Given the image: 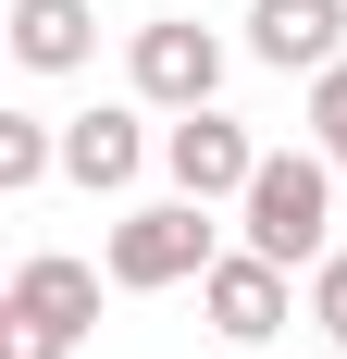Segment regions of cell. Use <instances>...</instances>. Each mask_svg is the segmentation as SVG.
Returning a JSON list of instances; mask_svg holds the SVG:
<instances>
[{
    "mask_svg": "<svg viewBox=\"0 0 347 359\" xmlns=\"http://www.w3.org/2000/svg\"><path fill=\"white\" fill-rule=\"evenodd\" d=\"M236 236L261 260H322V236H335V161L322 149H261V174H248V198H236Z\"/></svg>",
    "mask_w": 347,
    "mask_h": 359,
    "instance_id": "1",
    "label": "cell"
},
{
    "mask_svg": "<svg viewBox=\"0 0 347 359\" xmlns=\"http://www.w3.org/2000/svg\"><path fill=\"white\" fill-rule=\"evenodd\" d=\"M100 273H112V260L37 248L25 273H13V297H0V359H74V334L100 323Z\"/></svg>",
    "mask_w": 347,
    "mask_h": 359,
    "instance_id": "2",
    "label": "cell"
},
{
    "mask_svg": "<svg viewBox=\"0 0 347 359\" xmlns=\"http://www.w3.org/2000/svg\"><path fill=\"white\" fill-rule=\"evenodd\" d=\"M112 285H186V273H211V260H223V248H211V198H149V211H124V223H112Z\"/></svg>",
    "mask_w": 347,
    "mask_h": 359,
    "instance_id": "3",
    "label": "cell"
},
{
    "mask_svg": "<svg viewBox=\"0 0 347 359\" xmlns=\"http://www.w3.org/2000/svg\"><path fill=\"white\" fill-rule=\"evenodd\" d=\"M124 74H137V100H149V111H211V87H223V37L186 25V13H162V25H137Z\"/></svg>",
    "mask_w": 347,
    "mask_h": 359,
    "instance_id": "4",
    "label": "cell"
},
{
    "mask_svg": "<svg viewBox=\"0 0 347 359\" xmlns=\"http://www.w3.org/2000/svg\"><path fill=\"white\" fill-rule=\"evenodd\" d=\"M199 310H211V334L223 347H273L285 323H298V297H285V260H261V248H223L199 273Z\"/></svg>",
    "mask_w": 347,
    "mask_h": 359,
    "instance_id": "5",
    "label": "cell"
},
{
    "mask_svg": "<svg viewBox=\"0 0 347 359\" xmlns=\"http://www.w3.org/2000/svg\"><path fill=\"white\" fill-rule=\"evenodd\" d=\"M162 174H174V198H248L261 149H248L236 111H174L162 124Z\"/></svg>",
    "mask_w": 347,
    "mask_h": 359,
    "instance_id": "6",
    "label": "cell"
},
{
    "mask_svg": "<svg viewBox=\"0 0 347 359\" xmlns=\"http://www.w3.org/2000/svg\"><path fill=\"white\" fill-rule=\"evenodd\" d=\"M248 50H261L273 74L347 62V0H248Z\"/></svg>",
    "mask_w": 347,
    "mask_h": 359,
    "instance_id": "7",
    "label": "cell"
},
{
    "mask_svg": "<svg viewBox=\"0 0 347 359\" xmlns=\"http://www.w3.org/2000/svg\"><path fill=\"white\" fill-rule=\"evenodd\" d=\"M149 137H137V111H74L63 124V174L87 186V198H112V186H137Z\"/></svg>",
    "mask_w": 347,
    "mask_h": 359,
    "instance_id": "8",
    "label": "cell"
},
{
    "mask_svg": "<svg viewBox=\"0 0 347 359\" xmlns=\"http://www.w3.org/2000/svg\"><path fill=\"white\" fill-rule=\"evenodd\" d=\"M87 50H100V13L87 0H13V62L25 74H74Z\"/></svg>",
    "mask_w": 347,
    "mask_h": 359,
    "instance_id": "9",
    "label": "cell"
},
{
    "mask_svg": "<svg viewBox=\"0 0 347 359\" xmlns=\"http://www.w3.org/2000/svg\"><path fill=\"white\" fill-rule=\"evenodd\" d=\"M63 174V124H37V111H0V198H25V186Z\"/></svg>",
    "mask_w": 347,
    "mask_h": 359,
    "instance_id": "10",
    "label": "cell"
},
{
    "mask_svg": "<svg viewBox=\"0 0 347 359\" xmlns=\"http://www.w3.org/2000/svg\"><path fill=\"white\" fill-rule=\"evenodd\" d=\"M310 137H322V161L347 174V62H322V74H310Z\"/></svg>",
    "mask_w": 347,
    "mask_h": 359,
    "instance_id": "11",
    "label": "cell"
},
{
    "mask_svg": "<svg viewBox=\"0 0 347 359\" xmlns=\"http://www.w3.org/2000/svg\"><path fill=\"white\" fill-rule=\"evenodd\" d=\"M310 323H322V347H347V248L310 260Z\"/></svg>",
    "mask_w": 347,
    "mask_h": 359,
    "instance_id": "12",
    "label": "cell"
},
{
    "mask_svg": "<svg viewBox=\"0 0 347 359\" xmlns=\"http://www.w3.org/2000/svg\"><path fill=\"white\" fill-rule=\"evenodd\" d=\"M322 359H347V347H322Z\"/></svg>",
    "mask_w": 347,
    "mask_h": 359,
    "instance_id": "13",
    "label": "cell"
},
{
    "mask_svg": "<svg viewBox=\"0 0 347 359\" xmlns=\"http://www.w3.org/2000/svg\"><path fill=\"white\" fill-rule=\"evenodd\" d=\"M223 359H248V347H223Z\"/></svg>",
    "mask_w": 347,
    "mask_h": 359,
    "instance_id": "14",
    "label": "cell"
},
{
    "mask_svg": "<svg viewBox=\"0 0 347 359\" xmlns=\"http://www.w3.org/2000/svg\"><path fill=\"white\" fill-rule=\"evenodd\" d=\"M162 13H174V0H162Z\"/></svg>",
    "mask_w": 347,
    "mask_h": 359,
    "instance_id": "15",
    "label": "cell"
}]
</instances>
